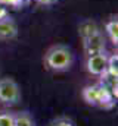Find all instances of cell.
Listing matches in <instances>:
<instances>
[{"instance_id":"cell-7","label":"cell","mask_w":118,"mask_h":126,"mask_svg":"<svg viewBox=\"0 0 118 126\" xmlns=\"http://www.w3.org/2000/svg\"><path fill=\"white\" fill-rule=\"evenodd\" d=\"M97 31H99V28H97L96 22L91 21V19H86V21H83V22L78 25V34H80V37H81L83 41Z\"/></svg>"},{"instance_id":"cell-13","label":"cell","mask_w":118,"mask_h":126,"mask_svg":"<svg viewBox=\"0 0 118 126\" xmlns=\"http://www.w3.org/2000/svg\"><path fill=\"white\" fill-rule=\"evenodd\" d=\"M6 16V10H4V7H0V19H3Z\"/></svg>"},{"instance_id":"cell-1","label":"cell","mask_w":118,"mask_h":126,"mask_svg":"<svg viewBox=\"0 0 118 126\" xmlns=\"http://www.w3.org/2000/svg\"><path fill=\"white\" fill-rule=\"evenodd\" d=\"M43 64L50 72H66L74 64V53L65 44H53L44 51Z\"/></svg>"},{"instance_id":"cell-10","label":"cell","mask_w":118,"mask_h":126,"mask_svg":"<svg viewBox=\"0 0 118 126\" xmlns=\"http://www.w3.org/2000/svg\"><path fill=\"white\" fill-rule=\"evenodd\" d=\"M49 126H77V125H75V122H74L71 117H68V116H58V117H55L53 120H50Z\"/></svg>"},{"instance_id":"cell-2","label":"cell","mask_w":118,"mask_h":126,"mask_svg":"<svg viewBox=\"0 0 118 126\" xmlns=\"http://www.w3.org/2000/svg\"><path fill=\"white\" fill-rule=\"evenodd\" d=\"M21 98H22L21 87L13 78L10 76L0 78V104L1 106H6V107L16 106L19 104Z\"/></svg>"},{"instance_id":"cell-3","label":"cell","mask_w":118,"mask_h":126,"mask_svg":"<svg viewBox=\"0 0 118 126\" xmlns=\"http://www.w3.org/2000/svg\"><path fill=\"white\" fill-rule=\"evenodd\" d=\"M108 60H109V56L106 54V51L90 54L86 60V69L93 76H103L108 70Z\"/></svg>"},{"instance_id":"cell-5","label":"cell","mask_w":118,"mask_h":126,"mask_svg":"<svg viewBox=\"0 0 118 126\" xmlns=\"http://www.w3.org/2000/svg\"><path fill=\"white\" fill-rule=\"evenodd\" d=\"M18 35V25L13 18L4 16L0 19V41H9L16 38Z\"/></svg>"},{"instance_id":"cell-4","label":"cell","mask_w":118,"mask_h":126,"mask_svg":"<svg viewBox=\"0 0 118 126\" xmlns=\"http://www.w3.org/2000/svg\"><path fill=\"white\" fill-rule=\"evenodd\" d=\"M84 44V53L90 56V54H96V53H102L105 51V37L102 31H97L94 32L93 35H90L88 38H86L83 41Z\"/></svg>"},{"instance_id":"cell-6","label":"cell","mask_w":118,"mask_h":126,"mask_svg":"<svg viewBox=\"0 0 118 126\" xmlns=\"http://www.w3.org/2000/svg\"><path fill=\"white\" fill-rule=\"evenodd\" d=\"M99 95H100V85H87L81 91V97L88 106H99Z\"/></svg>"},{"instance_id":"cell-8","label":"cell","mask_w":118,"mask_h":126,"mask_svg":"<svg viewBox=\"0 0 118 126\" xmlns=\"http://www.w3.org/2000/svg\"><path fill=\"white\" fill-rule=\"evenodd\" d=\"M105 32L109 37L112 44H118V19L117 16H112L106 24H105Z\"/></svg>"},{"instance_id":"cell-9","label":"cell","mask_w":118,"mask_h":126,"mask_svg":"<svg viewBox=\"0 0 118 126\" xmlns=\"http://www.w3.org/2000/svg\"><path fill=\"white\" fill-rule=\"evenodd\" d=\"M13 122H15V126H35V122L30 111L13 113Z\"/></svg>"},{"instance_id":"cell-12","label":"cell","mask_w":118,"mask_h":126,"mask_svg":"<svg viewBox=\"0 0 118 126\" xmlns=\"http://www.w3.org/2000/svg\"><path fill=\"white\" fill-rule=\"evenodd\" d=\"M0 126H15L13 113H10V111H0Z\"/></svg>"},{"instance_id":"cell-11","label":"cell","mask_w":118,"mask_h":126,"mask_svg":"<svg viewBox=\"0 0 118 126\" xmlns=\"http://www.w3.org/2000/svg\"><path fill=\"white\" fill-rule=\"evenodd\" d=\"M117 62H118L117 54H115V56H109V60H108V70H106V73H108L109 76H114V78L118 76Z\"/></svg>"}]
</instances>
